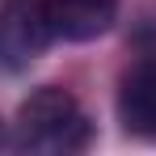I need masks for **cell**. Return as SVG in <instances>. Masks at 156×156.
<instances>
[{
  "mask_svg": "<svg viewBox=\"0 0 156 156\" xmlns=\"http://www.w3.org/2000/svg\"><path fill=\"white\" fill-rule=\"evenodd\" d=\"M89 139H93V127H89L80 101L55 84L34 89L17 110V148H26V152L68 156L89 148Z\"/></svg>",
  "mask_w": 156,
  "mask_h": 156,
  "instance_id": "cell-1",
  "label": "cell"
},
{
  "mask_svg": "<svg viewBox=\"0 0 156 156\" xmlns=\"http://www.w3.org/2000/svg\"><path fill=\"white\" fill-rule=\"evenodd\" d=\"M51 38L55 34L42 0H9L0 9V55H9V63L34 59Z\"/></svg>",
  "mask_w": 156,
  "mask_h": 156,
  "instance_id": "cell-2",
  "label": "cell"
},
{
  "mask_svg": "<svg viewBox=\"0 0 156 156\" xmlns=\"http://www.w3.org/2000/svg\"><path fill=\"white\" fill-rule=\"evenodd\" d=\"M51 34L63 42H93L118 17V0H42Z\"/></svg>",
  "mask_w": 156,
  "mask_h": 156,
  "instance_id": "cell-3",
  "label": "cell"
},
{
  "mask_svg": "<svg viewBox=\"0 0 156 156\" xmlns=\"http://www.w3.org/2000/svg\"><path fill=\"white\" fill-rule=\"evenodd\" d=\"M118 118L131 135L156 139V59H139L122 76L118 89Z\"/></svg>",
  "mask_w": 156,
  "mask_h": 156,
  "instance_id": "cell-4",
  "label": "cell"
},
{
  "mask_svg": "<svg viewBox=\"0 0 156 156\" xmlns=\"http://www.w3.org/2000/svg\"><path fill=\"white\" fill-rule=\"evenodd\" d=\"M0 144H4V131H0Z\"/></svg>",
  "mask_w": 156,
  "mask_h": 156,
  "instance_id": "cell-5",
  "label": "cell"
}]
</instances>
